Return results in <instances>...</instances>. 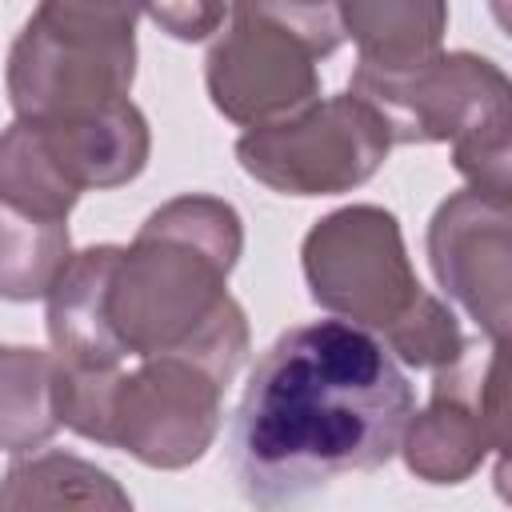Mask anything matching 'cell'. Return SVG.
Masks as SVG:
<instances>
[{
  "instance_id": "obj_1",
  "label": "cell",
  "mask_w": 512,
  "mask_h": 512,
  "mask_svg": "<svg viewBox=\"0 0 512 512\" xmlns=\"http://www.w3.org/2000/svg\"><path fill=\"white\" fill-rule=\"evenodd\" d=\"M416 396L380 336L312 320L256 360L232 416V476L252 512H296L348 472L400 452Z\"/></svg>"
},
{
  "instance_id": "obj_2",
  "label": "cell",
  "mask_w": 512,
  "mask_h": 512,
  "mask_svg": "<svg viewBox=\"0 0 512 512\" xmlns=\"http://www.w3.org/2000/svg\"><path fill=\"white\" fill-rule=\"evenodd\" d=\"M244 228L216 196H176L120 248L104 316L124 356L216 352L244 360L248 320L228 296Z\"/></svg>"
},
{
  "instance_id": "obj_3",
  "label": "cell",
  "mask_w": 512,
  "mask_h": 512,
  "mask_svg": "<svg viewBox=\"0 0 512 512\" xmlns=\"http://www.w3.org/2000/svg\"><path fill=\"white\" fill-rule=\"evenodd\" d=\"M236 368L208 352L144 356L128 372L64 368L60 424L84 440L132 452L148 468H188L220 432V404Z\"/></svg>"
},
{
  "instance_id": "obj_4",
  "label": "cell",
  "mask_w": 512,
  "mask_h": 512,
  "mask_svg": "<svg viewBox=\"0 0 512 512\" xmlns=\"http://www.w3.org/2000/svg\"><path fill=\"white\" fill-rule=\"evenodd\" d=\"M348 96L376 112L392 144L452 140L468 188L508 200V76L472 52H436L404 72L356 68Z\"/></svg>"
},
{
  "instance_id": "obj_5",
  "label": "cell",
  "mask_w": 512,
  "mask_h": 512,
  "mask_svg": "<svg viewBox=\"0 0 512 512\" xmlns=\"http://www.w3.org/2000/svg\"><path fill=\"white\" fill-rule=\"evenodd\" d=\"M344 40L332 4H236L208 52V96L232 120L268 128L320 100L316 60Z\"/></svg>"
},
{
  "instance_id": "obj_6",
  "label": "cell",
  "mask_w": 512,
  "mask_h": 512,
  "mask_svg": "<svg viewBox=\"0 0 512 512\" xmlns=\"http://www.w3.org/2000/svg\"><path fill=\"white\" fill-rule=\"evenodd\" d=\"M136 16L140 8L128 4H40L8 56L16 120H56L128 100Z\"/></svg>"
},
{
  "instance_id": "obj_7",
  "label": "cell",
  "mask_w": 512,
  "mask_h": 512,
  "mask_svg": "<svg viewBox=\"0 0 512 512\" xmlns=\"http://www.w3.org/2000/svg\"><path fill=\"white\" fill-rule=\"evenodd\" d=\"M304 280L320 308L364 332L388 336L424 296L392 212L352 204L304 236Z\"/></svg>"
},
{
  "instance_id": "obj_8",
  "label": "cell",
  "mask_w": 512,
  "mask_h": 512,
  "mask_svg": "<svg viewBox=\"0 0 512 512\" xmlns=\"http://www.w3.org/2000/svg\"><path fill=\"white\" fill-rule=\"evenodd\" d=\"M392 140L372 108L340 92L292 120L252 128L236 140L240 168L284 196H336L364 184Z\"/></svg>"
},
{
  "instance_id": "obj_9",
  "label": "cell",
  "mask_w": 512,
  "mask_h": 512,
  "mask_svg": "<svg viewBox=\"0 0 512 512\" xmlns=\"http://www.w3.org/2000/svg\"><path fill=\"white\" fill-rule=\"evenodd\" d=\"M508 444V400H504V344L484 356H464L436 372L432 400L408 416L400 452L408 472L428 484L468 480L488 452L504 456Z\"/></svg>"
},
{
  "instance_id": "obj_10",
  "label": "cell",
  "mask_w": 512,
  "mask_h": 512,
  "mask_svg": "<svg viewBox=\"0 0 512 512\" xmlns=\"http://www.w3.org/2000/svg\"><path fill=\"white\" fill-rule=\"evenodd\" d=\"M508 224V200L476 188L448 196L428 224V260L440 288L492 344L508 336Z\"/></svg>"
},
{
  "instance_id": "obj_11",
  "label": "cell",
  "mask_w": 512,
  "mask_h": 512,
  "mask_svg": "<svg viewBox=\"0 0 512 512\" xmlns=\"http://www.w3.org/2000/svg\"><path fill=\"white\" fill-rule=\"evenodd\" d=\"M24 124L76 196L88 188H120L148 164V120L132 100Z\"/></svg>"
},
{
  "instance_id": "obj_12",
  "label": "cell",
  "mask_w": 512,
  "mask_h": 512,
  "mask_svg": "<svg viewBox=\"0 0 512 512\" xmlns=\"http://www.w3.org/2000/svg\"><path fill=\"white\" fill-rule=\"evenodd\" d=\"M116 260H120L116 244L72 252V260L48 288V340H52V356L68 372H112L124 360L104 316Z\"/></svg>"
},
{
  "instance_id": "obj_13",
  "label": "cell",
  "mask_w": 512,
  "mask_h": 512,
  "mask_svg": "<svg viewBox=\"0 0 512 512\" xmlns=\"http://www.w3.org/2000/svg\"><path fill=\"white\" fill-rule=\"evenodd\" d=\"M0 512H132V500L92 460L48 448L4 472Z\"/></svg>"
},
{
  "instance_id": "obj_14",
  "label": "cell",
  "mask_w": 512,
  "mask_h": 512,
  "mask_svg": "<svg viewBox=\"0 0 512 512\" xmlns=\"http://www.w3.org/2000/svg\"><path fill=\"white\" fill-rule=\"evenodd\" d=\"M340 28L356 40L368 72H404L440 52L448 28L444 4H340Z\"/></svg>"
},
{
  "instance_id": "obj_15",
  "label": "cell",
  "mask_w": 512,
  "mask_h": 512,
  "mask_svg": "<svg viewBox=\"0 0 512 512\" xmlns=\"http://www.w3.org/2000/svg\"><path fill=\"white\" fill-rule=\"evenodd\" d=\"M64 368L40 348H0V448L32 452L56 436Z\"/></svg>"
},
{
  "instance_id": "obj_16",
  "label": "cell",
  "mask_w": 512,
  "mask_h": 512,
  "mask_svg": "<svg viewBox=\"0 0 512 512\" xmlns=\"http://www.w3.org/2000/svg\"><path fill=\"white\" fill-rule=\"evenodd\" d=\"M72 260V240L64 220H36L20 208L0 204V296L36 300L48 296L64 264Z\"/></svg>"
},
{
  "instance_id": "obj_17",
  "label": "cell",
  "mask_w": 512,
  "mask_h": 512,
  "mask_svg": "<svg viewBox=\"0 0 512 512\" xmlns=\"http://www.w3.org/2000/svg\"><path fill=\"white\" fill-rule=\"evenodd\" d=\"M380 344L392 352V360H404L412 368H432V372L456 364L464 356V348H468L464 336H460L456 316L432 292H424L420 304Z\"/></svg>"
},
{
  "instance_id": "obj_18",
  "label": "cell",
  "mask_w": 512,
  "mask_h": 512,
  "mask_svg": "<svg viewBox=\"0 0 512 512\" xmlns=\"http://www.w3.org/2000/svg\"><path fill=\"white\" fill-rule=\"evenodd\" d=\"M144 16L156 20L176 40H204L228 20V8L224 4H160V8H144Z\"/></svg>"
}]
</instances>
